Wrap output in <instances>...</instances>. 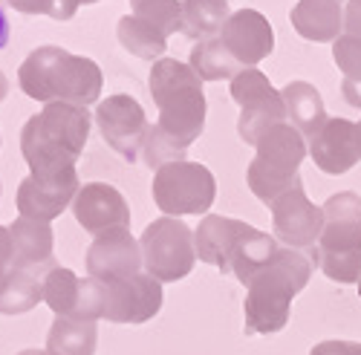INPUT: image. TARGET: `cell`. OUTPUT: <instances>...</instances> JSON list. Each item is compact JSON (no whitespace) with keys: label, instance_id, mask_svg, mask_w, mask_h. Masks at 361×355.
<instances>
[{"label":"cell","instance_id":"obj_1","mask_svg":"<svg viewBox=\"0 0 361 355\" xmlns=\"http://www.w3.org/2000/svg\"><path fill=\"white\" fill-rule=\"evenodd\" d=\"M93 116L87 107L52 101L29 116L20 130V154L32 176H49L75 168L90 139Z\"/></svg>","mask_w":361,"mask_h":355},{"label":"cell","instance_id":"obj_2","mask_svg":"<svg viewBox=\"0 0 361 355\" xmlns=\"http://www.w3.org/2000/svg\"><path fill=\"white\" fill-rule=\"evenodd\" d=\"M18 84L29 99L44 104L64 101L90 107L102 96L104 75L93 58L73 55L61 46H38L20 64Z\"/></svg>","mask_w":361,"mask_h":355},{"label":"cell","instance_id":"obj_3","mask_svg":"<svg viewBox=\"0 0 361 355\" xmlns=\"http://www.w3.org/2000/svg\"><path fill=\"white\" fill-rule=\"evenodd\" d=\"M310 275H312V260L304 251L281 246L275 257L246 286L243 330L249 335L281 332L289 323L292 298L298 292H304V286L310 283Z\"/></svg>","mask_w":361,"mask_h":355},{"label":"cell","instance_id":"obj_4","mask_svg":"<svg viewBox=\"0 0 361 355\" xmlns=\"http://www.w3.org/2000/svg\"><path fill=\"white\" fill-rule=\"evenodd\" d=\"M150 96L159 110V127L176 139L179 144L191 147L202 127H205V93H202V78L176 58H162L150 67L147 75Z\"/></svg>","mask_w":361,"mask_h":355},{"label":"cell","instance_id":"obj_5","mask_svg":"<svg viewBox=\"0 0 361 355\" xmlns=\"http://www.w3.org/2000/svg\"><path fill=\"white\" fill-rule=\"evenodd\" d=\"M255 159L246 170V180L252 194L263 202L272 205L281 194L295 188L300 182L298 168L304 162L307 151V139L300 136L289 122L275 125L272 130H266L257 144H255Z\"/></svg>","mask_w":361,"mask_h":355},{"label":"cell","instance_id":"obj_6","mask_svg":"<svg viewBox=\"0 0 361 355\" xmlns=\"http://www.w3.org/2000/svg\"><path fill=\"white\" fill-rule=\"evenodd\" d=\"M142 269L159 283H176L191 275L197 263L194 231L176 217L154 220L139 237Z\"/></svg>","mask_w":361,"mask_h":355},{"label":"cell","instance_id":"obj_7","mask_svg":"<svg viewBox=\"0 0 361 355\" xmlns=\"http://www.w3.org/2000/svg\"><path fill=\"white\" fill-rule=\"evenodd\" d=\"M157 208L165 217H191L205 214L214 205L217 197V180L214 173L200 162H171L154 173V185H150Z\"/></svg>","mask_w":361,"mask_h":355},{"label":"cell","instance_id":"obj_8","mask_svg":"<svg viewBox=\"0 0 361 355\" xmlns=\"http://www.w3.org/2000/svg\"><path fill=\"white\" fill-rule=\"evenodd\" d=\"M231 99L240 104L237 133L246 144H257V139L266 130L286 122V107H283L281 90H275L272 81L257 67L240 70L231 78Z\"/></svg>","mask_w":361,"mask_h":355},{"label":"cell","instance_id":"obj_9","mask_svg":"<svg viewBox=\"0 0 361 355\" xmlns=\"http://www.w3.org/2000/svg\"><path fill=\"white\" fill-rule=\"evenodd\" d=\"M269 211H272V228L278 243L295 251H312L318 246L324 231V208L304 194V182L281 194L269 205Z\"/></svg>","mask_w":361,"mask_h":355},{"label":"cell","instance_id":"obj_10","mask_svg":"<svg viewBox=\"0 0 361 355\" xmlns=\"http://www.w3.org/2000/svg\"><path fill=\"white\" fill-rule=\"evenodd\" d=\"M44 304L55 312V318L99 320L104 318V283L78 278L64 266H52L44 275Z\"/></svg>","mask_w":361,"mask_h":355},{"label":"cell","instance_id":"obj_11","mask_svg":"<svg viewBox=\"0 0 361 355\" xmlns=\"http://www.w3.org/2000/svg\"><path fill=\"white\" fill-rule=\"evenodd\" d=\"M96 125L107 147L122 156L125 162H136L142 151V139L147 133V116L145 107L133 96H110L96 107Z\"/></svg>","mask_w":361,"mask_h":355},{"label":"cell","instance_id":"obj_12","mask_svg":"<svg viewBox=\"0 0 361 355\" xmlns=\"http://www.w3.org/2000/svg\"><path fill=\"white\" fill-rule=\"evenodd\" d=\"M81 182L75 168L61 170V173H49V176H32L18 185V214L29 220H41L52 223L55 217H61L64 208H70Z\"/></svg>","mask_w":361,"mask_h":355},{"label":"cell","instance_id":"obj_13","mask_svg":"<svg viewBox=\"0 0 361 355\" xmlns=\"http://www.w3.org/2000/svg\"><path fill=\"white\" fill-rule=\"evenodd\" d=\"M104 283V280H102ZM162 283L150 275H133L104 283V318L110 323H145L162 309Z\"/></svg>","mask_w":361,"mask_h":355},{"label":"cell","instance_id":"obj_14","mask_svg":"<svg viewBox=\"0 0 361 355\" xmlns=\"http://www.w3.org/2000/svg\"><path fill=\"white\" fill-rule=\"evenodd\" d=\"M217 38L223 41V46L231 52V58L243 70L257 67L275 49V29L269 23V18L260 15L257 9L231 12L223 29L217 32Z\"/></svg>","mask_w":361,"mask_h":355},{"label":"cell","instance_id":"obj_15","mask_svg":"<svg viewBox=\"0 0 361 355\" xmlns=\"http://www.w3.org/2000/svg\"><path fill=\"white\" fill-rule=\"evenodd\" d=\"M142 272V249L130 228L104 231L87 249V278L93 280H125Z\"/></svg>","mask_w":361,"mask_h":355},{"label":"cell","instance_id":"obj_16","mask_svg":"<svg viewBox=\"0 0 361 355\" xmlns=\"http://www.w3.org/2000/svg\"><path fill=\"white\" fill-rule=\"evenodd\" d=\"M321 208H324V231L315 251L358 254L361 251V197L353 191H338Z\"/></svg>","mask_w":361,"mask_h":355},{"label":"cell","instance_id":"obj_17","mask_svg":"<svg viewBox=\"0 0 361 355\" xmlns=\"http://www.w3.org/2000/svg\"><path fill=\"white\" fill-rule=\"evenodd\" d=\"M73 214L78 225L93 237L113 231V228H130V208L125 197L107 182L81 185L73 199Z\"/></svg>","mask_w":361,"mask_h":355},{"label":"cell","instance_id":"obj_18","mask_svg":"<svg viewBox=\"0 0 361 355\" xmlns=\"http://www.w3.org/2000/svg\"><path fill=\"white\" fill-rule=\"evenodd\" d=\"M307 151L312 156V162L318 165V170L338 176L347 173L358 159V133H355V122L341 116L326 118L324 127L307 142Z\"/></svg>","mask_w":361,"mask_h":355},{"label":"cell","instance_id":"obj_19","mask_svg":"<svg viewBox=\"0 0 361 355\" xmlns=\"http://www.w3.org/2000/svg\"><path fill=\"white\" fill-rule=\"evenodd\" d=\"M252 225L234 217H223V214H205L200 220V225L194 228V249L197 257L208 266H214L223 275H231V254Z\"/></svg>","mask_w":361,"mask_h":355},{"label":"cell","instance_id":"obj_20","mask_svg":"<svg viewBox=\"0 0 361 355\" xmlns=\"http://www.w3.org/2000/svg\"><path fill=\"white\" fill-rule=\"evenodd\" d=\"M9 237H12V266L15 269H26L35 275H47L52 269V225L41 223V220H29V217H18L9 225Z\"/></svg>","mask_w":361,"mask_h":355},{"label":"cell","instance_id":"obj_21","mask_svg":"<svg viewBox=\"0 0 361 355\" xmlns=\"http://www.w3.org/2000/svg\"><path fill=\"white\" fill-rule=\"evenodd\" d=\"M289 20L304 41L333 44L344 32V4L341 0H298Z\"/></svg>","mask_w":361,"mask_h":355},{"label":"cell","instance_id":"obj_22","mask_svg":"<svg viewBox=\"0 0 361 355\" xmlns=\"http://www.w3.org/2000/svg\"><path fill=\"white\" fill-rule=\"evenodd\" d=\"M281 99H283V107H286V122L307 142L324 127V122L329 118L321 93L310 81H289L281 90Z\"/></svg>","mask_w":361,"mask_h":355},{"label":"cell","instance_id":"obj_23","mask_svg":"<svg viewBox=\"0 0 361 355\" xmlns=\"http://www.w3.org/2000/svg\"><path fill=\"white\" fill-rule=\"evenodd\" d=\"M278 249L281 246L275 240V234H266V231H260V228L252 225L243 237H240V243H237V249L231 254V275L240 283H243V286H249L252 278L263 269L269 260L275 257Z\"/></svg>","mask_w":361,"mask_h":355},{"label":"cell","instance_id":"obj_24","mask_svg":"<svg viewBox=\"0 0 361 355\" xmlns=\"http://www.w3.org/2000/svg\"><path fill=\"white\" fill-rule=\"evenodd\" d=\"M118 32V44H122L130 55L142 58V61H150L157 64L165 58V49H168V35L162 32L159 26H154L145 18H136V15H125L116 26Z\"/></svg>","mask_w":361,"mask_h":355},{"label":"cell","instance_id":"obj_25","mask_svg":"<svg viewBox=\"0 0 361 355\" xmlns=\"http://www.w3.org/2000/svg\"><path fill=\"white\" fill-rule=\"evenodd\" d=\"M99 341L96 320L55 318L47 335V355H93Z\"/></svg>","mask_w":361,"mask_h":355},{"label":"cell","instance_id":"obj_26","mask_svg":"<svg viewBox=\"0 0 361 355\" xmlns=\"http://www.w3.org/2000/svg\"><path fill=\"white\" fill-rule=\"evenodd\" d=\"M44 301V278L26 269H15L0 280V315H23Z\"/></svg>","mask_w":361,"mask_h":355},{"label":"cell","instance_id":"obj_27","mask_svg":"<svg viewBox=\"0 0 361 355\" xmlns=\"http://www.w3.org/2000/svg\"><path fill=\"white\" fill-rule=\"evenodd\" d=\"M179 32L194 41L214 38L231 15L228 0H179Z\"/></svg>","mask_w":361,"mask_h":355},{"label":"cell","instance_id":"obj_28","mask_svg":"<svg viewBox=\"0 0 361 355\" xmlns=\"http://www.w3.org/2000/svg\"><path fill=\"white\" fill-rule=\"evenodd\" d=\"M188 67L202 78V81H223V78H234L240 70L237 61L231 58V52L223 46V41L214 38H202L194 44L191 58H188Z\"/></svg>","mask_w":361,"mask_h":355},{"label":"cell","instance_id":"obj_29","mask_svg":"<svg viewBox=\"0 0 361 355\" xmlns=\"http://www.w3.org/2000/svg\"><path fill=\"white\" fill-rule=\"evenodd\" d=\"M185 154H188L185 144H179L176 139H171L159 125H147V133L142 139V151H139V156L145 159L147 168L159 170V168H165L171 162H183Z\"/></svg>","mask_w":361,"mask_h":355},{"label":"cell","instance_id":"obj_30","mask_svg":"<svg viewBox=\"0 0 361 355\" xmlns=\"http://www.w3.org/2000/svg\"><path fill=\"white\" fill-rule=\"evenodd\" d=\"M6 4L23 15H47L52 20H70L81 0H6Z\"/></svg>","mask_w":361,"mask_h":355},{"label":"cell","instance_id":"obj_31","mask_svg":"<svg viewBox=\"0 0 361 355\" xmlns=\"http://www.w3.org/2000/svg\"><path fill=\"white\" fill-rule=\"evenodd\" d=\"M333 61L344 73V78H361V41L353 35H338L333 41Z\"/></svg>","mask_w":361,"mask_h":355},{"label":"cell","instance_id":"obj_32","mask_svg":"<svg viewBox=\"0 0 361 355\" xmlns=\"http://www.w3.org/2000/svg\"><path fill=\"white\" fill-rule=\"evenodd\" d=\"M310 355H361L358 341H321L310 349Z\"/></svg>","mask_w":361,"mask_h":355},{"label":"cell","instance_id":"obj_33","mask_svg":"<svg viewBox=\"0 0 361 355\" xmlns=\"http://www.w3.org/2000/svg\"><path fill=\"white\" fill-rule=\"evenodd\" d=\"M344 35L361 41V0H347L344 6Z\"/></svg>","mask_w":361,"mask_h":355},{"label":"cell","instance_id":"obj_34","mask_svg":"<svg viewBox=\"0 0 361 355\" xmlns=\"http://www.w3.org/2000/svg\"><path fill=\"white\" fill-rule=\"evenodd\" d=\"M341 93H344V99H347L350 107L361 110V78H358V81H355V78H344Z\"/></svg>","mask_w":361,"mask_h":355},{"label":"cell","instance_id":"obj_35","mask_svg":"<svg viewBox=\"0 0 361 355\" xmlns=\"http://www.w3.org/2000/svg\"><path fill=\"white\" fill-rule=\"evenodd\" d=\"M0 260L12 266V237H9V225H0Z\"/></svg>","mask_w":361,"mask_h":355},{"label":"cell","instance_id":"obj_36","mask_svg":"<svg viewBox=\"0 0 361 355\" xmlns=\"http://www.w3.org/2000/svg\"><path fill=\"white\" fill-rule=\"evenodd\" d=\"M9 18H6V12H4V6H0V49H4L6 44H9Z\"/></svg>","mask_w":361,"mask_h":355},{"label":"cell","instance_id":"obj_37","mask_svg":"<svg viewBox=\"0 0 361 355\" xmlns=\"http://www.w3.org/2000/svg\"><path fill=\"white\" fill-rule=\"evenodd\" d=\"M154 4H165V0H130L133 12H136V9H145V6H154Z\"/></svg>","mask_w":361,"mask_h":355},{"label":"cell","instance_id":"obj_38","mask_svg":"<svg viewBox=\"0 0 361 355\" xmlns=\"http://www.w3.org/2000/svg\"><path fill=\"white\" fill-rule=\"evenodd\" d=\"M6 93H9V81H6V75L0 73V101L6 99Z\"/></svg>","mask_w":361,"mask_h":355},{"label":"cell","instance_id":"obj_39","mask_svg":"<svg viewBox=\"0 0 361 355\" xmlns=\"http://www.w3.org/2000/svg\"><path fill=\"white\" fill-rule=\"evenodd\" d=\"M18 355H47V349H23V352H18Z\"/></svg>","mask_w":361,"mask_h":355},{"label":"cell","instance_id":"obj_40","mask_svg":"<svg viewBox=\"0 0 361 355\" xmlns=\"http://www.w3.org/2000/svg\"><path fill=\"white\" fill-rule=\"evenodd\" d=\"M9 272V263H4V260H0V280H4V275Z\"/></svg>","mask_w":361,"mask_h":355},{"label":"cell","instance_id":"obj_41","mask_svg":"<svg viewBox=\"0 0 361 355\" xmlns=\"http://www.w3.org/2000/svg\"><path fill=\"white\" fill-rule=\"evenodd\" d=\"M355 133H358V154H361V122H355Z\"/></svg>","mask_w":361,"mask_h":355},{"label":"cell","instance_id":"obj_42","mask_svg":"<svg viewBox=\"0 0 361 355\" xmlns=\"http://www.w3.org/2000/svg\"><path fill=\"white\" fill-rule=\"evenodd\" d=\"M81 4H99V0H81Z\"/></svg>","mask_w":361,"mask_h":355},{"label":"cell","instance_id":"obj_43","mask_svg":"<svg viewBox=\"0 0 361 355\" xmlns=\"http://www.w3.org/2000/svg\"><path fill=\"white\" fill-rule=\"evenodd\" d=\"M358 298H361V280H358Z\"/></svg>","mask_w":361,"mask_h":355}]
</instances>
